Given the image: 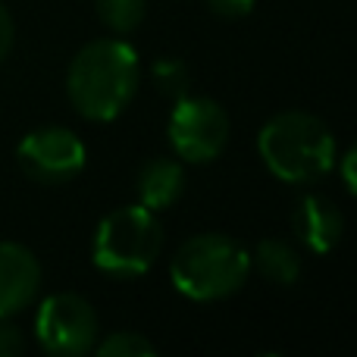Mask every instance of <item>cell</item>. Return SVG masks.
<instances>
[{
    "label": "cell",
    "mask_w": 357,
    "mask_h": 357,
    "mask_svg": "<svg viewBox=\"0 0 357 357\" xmlns=\"http://www.w3.org/2000/svg\"><path fill=\"white\" fill-rule=\"evenodd\" d=\"M142 79L138 50L123 38H94L73 56L66 94L75 113L91 123H110L132 104Z\"/></svg>",
    "instance_id": "6da1fadb"
},
{
    "label": "cell",
    "mask_w": 357,
    "mask_h": 357,
    "mask_svg": "<svg viewBox=\"0 0 357 357\" xmlns=\"http://www.w3.org/2000/svg\"><path fill=\"white\" fill-rule=\"evenodd\" d=\"M266 169L282 182H314L335 167V138L323 119L304 110L276 113L257 132Z\"/></svg>",
    "instance_id": "7a4b0ae2"
},
{
    "label": "cell",
    "mask_w": 357,
    "mask_h": 357,
    "mask_svg": "<svg viewBox=\"0 0 357 357\" xmlns=\"http://www.w3.org/2000/svg\"><path fill=\"white\" fill-rule=\"evenodd\" d=\"M251 276V251L222 232H201L176 251L169 279L191 301L232 298Z\"/></svg>",
    "instance_id": "3957f363"
},
{
    "label": "cell",
    "mask_w": 357,
    "mask_h": 357,
    "mask_svg": "<svg viewBox=\"0 0 357 357\" xmlns=\"http://www.w3.org/2000/svg\"><path fill=\"white\" fill-rule=\"evenodd\" d=\"M163 251V226L154 210L144 204H129L98 222L91 257L107 276H144Z\"/></svg>",
    "instance_id": "277c9868"
},
{
    "label": "cell",
    "mask_w": 357,
    "mask_h": 357,
    "mask_svg": "<svg viewBox=\"0 0 357 357\" xmlns=\"http://www.w3.org/2000/svg\"><path fill=\"white\" fill-rule=\"evenodd\" d=\"M98 314L75 291L44 298L35 314V339L54 357H79L98 345Z\"/></svg>",
    "instance_id": "5b68a950"
},
{
    "label": "cell",
    "mask_w": 357,
    "mask_h": 357,
    "mask_svg": "<svg viewBox=\"0 0 357 357\" xmlns=\"http://www.w3.org/2000/svg\"><path fill=\"white\" fill-rule=\"evenodd\" d=\"M167 135L185 163H210L229 144V116L216 100L185 94L169 113Z\"/></svg>",
    "instance_id": "8992f818"
},
{
    "label": "cell",
    "mask_w": 357,
    "mask_h": 357,
    "mask_svg": "<svg viewBox=\"0 0 357 357\" xmlns=\"http://www.w3.org/2000/svg\"><path fill=\"white\" fill-rule=\"evenodd\" d=\"M16 160L25 169V176H31L35 182L63 185L85 169L88 151H85V142L73 129L41 126V129L29 132L19 142Z\"/></svg>",
    "instance_id": "52a82bcc"
},
{
    "label": "cell",
    "mask_w": 357,
    "mask_h": 357,
    "mask_svg": "<svg viewBox=\"0 0 357 357\" xmlns=\"http://www.w3.org/2000/svg\"><path fill=\"white\" fill-rule=\"evenodd\" d=\"M41 289V264L19 241H0V320L22 314Z\"/></svg>",
    "instance_id": "ba28073f"
},
{
    "label": "cell",
    "mask_w": 357,
    "mask_h": 357,
    "mask_svg": "<svg viewBox=\"0 0 357 357\" xmlns=\"http://www.w3.org/2000/svg\"><path fill=\"white\" fill-rule=\"evenodd\" d=\"M291 229H295L298 241L314 254H329L339 245L342 232H345V216L329 197L323 195H304L298 201L295 213H291Z\"/></svg>",
    "instance_id": "9c48e42d"
},
{
    "label": "cell",
    "mask_w": 357,
    "mask_h": 357,
    "mask_svg": "<svg viewBox=\"0 0 357 357\" xmlns=\"http://www.w3.org/2000/svg\"><path fill=\"white\" fill-rule=\"evenodd\" d=\"M135 188H138V204H144L148 210H154V213L169 210L185 191L182 163L173 160V157H154V160H148L138 169Z\"/></svg>",
    "instance_id": "30bf717a"
},
{
    "label": "cell",
    "mask_w": 357,
    "mask_h": 357,
    "mask_svg": "<svg viewBox=\"0 0 357 357\" xmlns=\"http://www.w3.org/2000/svg\"><path fill=\"white\" fill-rule=\"evenodd\" d=\"M251 270H257L273 285H295L301 276V257L282 238H264L251 251Z\"/></svg>",
    "instance_id": "8fae6325"
},
{
    "label": "cell",
    "mask_w": 357,
    "mask_h": 357,
    "mask_svg": "<svg viewBox=\"0 0 357 357\" xmlns=\"http://www.w3.org/2000/svg\"><path fill=\"white\" fill-rule=\"evenodd\" d=\"M151 79H154V88L169 100H178L188 94V85H191V73L178 56H160L154 60L151 66Z\"/></svg>",
    "instance_id": "7c38bea8"
},
{
    "label": "cell",
    "mask_w": 357,
    "mask_h": 357,
    "mask_svg": "<svg viewBox=\"0 0 357 357\" xmlns=\"http://www.w3.org/2000/svg\"><path fill=\"white\" fill-rule=\"evenodd\" d=\"M98 16L110 31H126L138 29L144 19V0H98Z\"/></svg>",
    "instance_id": "4fadbf2b"
},
{
    "label": "cell",
    "mask_w": 357,
    "mask_h": 357,
    "mask_svg": "<svg viewBox=\"0 0 357 357\" xmlns=\"http://www.w3.org/2000/svg\"><path fill=\"white\" fill-rule=\"evenodd\" d=\"M100 357H154L157 348L138 333H110L94 345Z\"/></svg>",
    "instance_id": "5bb4252c"
},
{
    "label": "cell",
    "mask_w": 357,
    "mask_h": 357,
    "mask_svg": "<svg viewBox=\"0 0 357 357\" xmlns=\"http://www.w3.org/2000/svg\"><path fill=\"white\" fill-rule=\"evenodd\" d=\"M207 6L220 19H245L251 16L254 0H207Z\"/></svg>",
    "instance_id": "9a60e30c"
},
{
    "label": "cell",
    "mask_w": 357,
    "mask_h": 357,
    "mask_svg": "<svg viewBox=\"0 0 357 357\" xmlns=\"http://www.w3.org/2000/svg\"><path fill=\"white\" fill-rule=\"evenodd\" d=\"M25 348L19 326H13L10 320H0V357H16Z\"/></svg>",
    "instance_id": "2e32d148"
},
{
    "label": "cell",
    "mask_w": 357,
    "mask_h": 357,
    "mask_svg": "<svg viewBox=\"0 0 357 357\" xmlns=\"http://www.w3.org/2000/svg\"><path fill=\"white\" fill-rule=\"evenodd\" d=\"M342 182H345V188L351 195H357V142L342 157Z\"/></svg>",
    "instance_id": "e0dca14e"
},
{
    "label": "cell",
    "mask_w": 357,
    "mask_h": 357,
    "mask_svg": "<svg viewBox=\"0 0 357 357\" xmlns=\"http://www.w3.org/2000/svg\"><path fill=\"white\" fill-rule=\"evenodd\" d=\"M13 38H16V25H13L10 10H6V6L0 3V63H3V56L10 54Z\"/></svg>",
    "instance_id": "ac0fdd59"
}]
</instances>
